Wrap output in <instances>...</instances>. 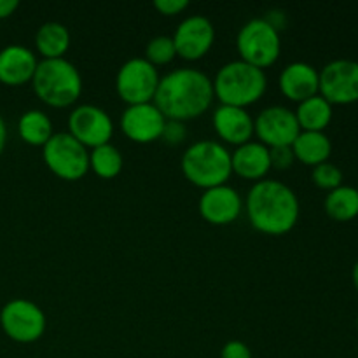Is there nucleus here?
<instances>
[{"label":"nucleus","mask_w":358,"mask_h":358,"mask_svg":"<svg viewBox=\"0 0 358 358\" xmlns=\"http://www.w3.org/2000/svg\"><path fill=\"white\" fill-rule=\"evenodd\" d=\"M357 191H358V187H357Z\"/></svg>","instance_id":"obj_37"},{"label":"nucleus","mask_w":358,"mask_h":358,"mask_svg":"<svg viewBox=\"0 0 358 358\" xmlns=\"http://www.w3.org/2000/svg\"><path fill=\"white\" fill-rule=\"evenodd\" d=\"M161 138L166 143H170V145H178V143H182L187 138V128H185L184 122L166 119V124H164Z\"/></svg>","instance_id":"obj_29"},{"label":"nucleus","mask_w":358,"mask_h":358,"mask_svg":"<svg viewBox=\"0 0 358 358\" xmlns=\"http://www.w3.org/2000/svg\"><path fill=\"white\" fill-rule=\"evenodd\" d=\"M318 70L306 62L289 63L280 73V90L289 100L297 103L318 94Z\"/></svg>","instance_id":"obj_18"},{"label":"nucleus","mask_w":358,"mask_h":358,"mask_svg":"<svg viewBox=\"0 0 358 358\" xmlns=\"http://www.w3.org/2000/svg\"><path fill=\"white\" fill-rule=\"evenodd\" d=\"M352 278H353V285H355V289L358 290V261L355 262V266H353Z\"/></svg>","instance_id":"obj_35"},{"label":"nucleus","mask_w":358,"mask_h":358,"mask_svg":"<svg viewBox=\"0 0 358 358\" xmlns=\"http://www.w3.org/2000/svg\"><path fill=\"white\" fill-rule=\"evenodd\" d=\"M236 48L243 62L264 70L278 59L282 51L280 31L275 30L264 17H254L240 28Z\"/></svg>","instance_id":"obj_6"},{"label":"nucleus","mask_w":358,"mask_h":358,"mask_svg":"<svg viewBox=\"0 0 358 358\" xmlns=\"http://www.w3.org/2000/svg\"><path fill=\"white\" fill-rule=\"evenodd\" d=\"M166 117L159 108L149 103L128 105L121 115V128L129 140L136 143H150L161 138Z\"/></svg>","instance_id":"obj_14"},{"label":"nucleus","mask_w":358,"mask_h":358,"mask_svg":"<svg viewBox=\"0 0 358 358\" xmlns=\"http://www.w3.org/2000/svg\"><path fill=\"white\" fill-rule=\"evenodd\" d=\"M90 170L101 178H114L122 170V154L112 143L94 147L90 152Z\"/></svg>","instance_id":"obj_25"},{"label":"nucleus","mask_w":358,"mask_h":358,"mask_svg":"<svg viewBox=\"0 0 358 358\" xmlns=\"http://www.w3.org/2000/svg\"><path fill=\"white\" fill-rule=\"evenodd\" d=\"M20 0H0V20H7L16 13Z\"/></svg>","instance_id":"obj_33"},{"label":"nucleus","mask_w":358,"mask_h":358,"mask_svg":"<svg viewBox=\"0 0 358 358\" xmlns=\"http://www.w3.org/2000/svg\"><path fill=\"white\" fill-rule=\"evenodd\" d=\"M269 161H271V168L276 170H289L296 161V156L292 152L290 145H278L269 149Z\"/></svg>","instance_id":"obj_28"},{"label":"nucleus","mask_w":358,"mask_h":358,"mask_svg":"<svg viewBox=\"0 0 358 358\" xmlns=\"http://www.w3.org/2000/svg\"><path fill=\"white\" fill-rule=\"evenodd\" d=\"M177 55L184 59L194 62L203 58L212 49L215 41V28L213 23L203 14H191L178 23L173 34Z\"/></svg>","instance_id":"obj_13"},{"label":"nucleus","mask_w":358,"mask_h":358,"mask_svg":"<svg viewBox=\"0 0 358 358\" xmlns=\"http://www.w3.org/2000/svg\"><path fill=\"white\" fill-rule=\"evenodd\" d=\"M37 65V56L27 45H6L0 51V83L6 86H23L31 83Z\"/></svg>","instance_id":"obj_17"},{"label":"nucleus","mask_w":358,"mask_h":358,"mask_svg":"<svg viewBox=\"0 0 358 358\" xmlns=\"http://www.w3.org/2000/svg\"><path fill=\"white\" fill-rule=\"evenodd\" d=\"M213 98L212 79L201 70L182 66L161 77L152 103L166 119L185 122L205 114Z\"/></svg>","instance_id":"obj_1"},{"label":"nucleus","mask_w":358,"mask_h":358,"mask_svg":"<svg viewBox=\"0 0 358 358\" xmlns=\"http://www.w3.org/2000/svg\"><path fill=\"white\" fill-rule=\"evenodd\" d=\"M290 147L296 159L310 166L325 163L332 154V142L324 131H301Z\"/></svg>","instance_id":"obj_20"},{"label":"nucleus","mask_w":358,"mask_h":358,"mask_svg":"<svg viewBox=\"0 0 358 358\" xmlns=\"http://www.w3.org/2000/svg\"><path fill=\"white\" fill-rule=\"evenodd\" d=\"M357 331H358V317H357Z\"/></svg>","instance_id":"obj_36"},{"label":"nucleus","mask_w":358,"mask_h":358,"mask_svg":"<svg viewBox=\"0 0 358 358\" xmlns=\"http://www.w3.org/2000/svg\"><path fill=\"white\" fill-rule=\"evenodd\" d=\"M154 7L164 16H175L189 7V0H154Z\"/></svg>","instance_id":"obj_31"},{"label":"nucleus","mask_w":358,"mask_h":358,"mask_svg":"<svg viewBox=\"0 0 358 358\" xmlns=\"http://www.w3.org/2000/svg\"><path fill=\"white\" fill-rule=\"evenodd\" d=\"M69 133L84 147H100L110 143L114 122L107 110L93 103L77 105L69 115Z\"/></svg>","instance_id":"obj_11"},{"label":"nucleus","mask_w":358,"mask_h":358,"mask_svg":"<svg viewBox=\"0 0 358 358\" xmlns=\"http://www.w3.org/2000/svg\"><path fill=\"white\" fill-rule=\"evenodd\" d=\"M31 87L44 103L56 108L70 107L83 93V77L69 59H41L31 79Z\"/></svg>","instance_id":"obj_5"},{"label":"nucleus","mask_w":358,"mask_h":358,"mask_svg":"<svg viewBox=\"0 0 358 358\" xmlns=\"http://www.w3.org/2000/svg\"><path fill=\"white\" fill-rule=\"evenodd\" d=\"M35 48L44 59L63 58L70 48V31L59 21H48L41 24L35 34Z\"/></svg>","instance_id":"obj_21"},{"label":"nucleus","mask_w":358,"mask_h":358,"mask_svg":"<svg viewBox=\"0 0 358 358\" xmlns=\"http://www.w3.org/2000/svg\"><path fill=\"white\" fill-rule=\"evenodd\" d=\"M264 20L268 21V23L271 24V27L275 28V30L280 31V30H283V28H285L287 14L283 13L282 9H271L268 14H266Z\"/></svg>","instance_id":"obj_32"},{"label":"nucleus","mask_w":358,"mask_h":358,"mask_svg":"<svg viewBox=\"0 0 358 358\" xmlns=\"http://www.w3.org/2000/svg\"><path fill=\"white\" fill-rule=\"evenodd\" d=\"M17 133L24 143L34 147H44L45 142L55 135L51 117L37 108H30L21 114L17 121Z\"/></svg>","instance_id":"obj_23"},{"label":"nucleus","mask_w":358,"mask_h":358,"mask_svg":"<svg viewBox=\"0 0 358 358\" xmlns=\"http://www.w3.org/2000/svg\"><path fill=\"white\" fill-rule=\"evenodd\" d=\"M325 213L338 222H350L358 217V191L352 185H339L324 201Z\"/></svg>","instance_id":"obj_24"},{"label":"nucleus","mask_w":358,"mask_h":358,"mask_svg":"<svg viewBox=\"0 0 358 358\" xmlns=\"http://www.w3.org/2000/svg\"><path fill=\"white\" fill-rule=\"evenodd\" d=\"M296 114L301 131H325L332 121V105L320 94L308 98L297 105Z\"/></svg>","instance_id":"obj_22"},{"label":"nucleus","mask_w":358,"mask_h":358,"mask_svg":"<svg viewBox=\"0 0 358 358\" xmlns=\"http://www.w3.org/2000/svg\"><path fill=\"white\" fill-rule=\"evenodd\" d=\"M311 178H313L315 185L320 189H325V191H334L339 185H343V171L339 170L336 164L325 163L317 164L313 166V171H311Z\"/></svg>","instance_id":"obj_27"},{"label":"nucleus","mask_w":358,"mask_h":358,"mask_svg":"<svg viewBox=\"0 0 358 358\" xmlns=\"http://www.w3.org/2000/svg\"><path fill=\"white\" fill-rule=\"evenodd\" d=\"M175 56H177V49H175L173 38L168 37V35H157V37L150 38L147 42L145 56L143 58L156 66L173 62Z\"/></svg>","instance_id":"obj_26"},{"label":"nucleus","mask_w":358,"mask_h":358,"mask_svg":"<svg viewBox=\"0 0 358 358\" xmlns=\"http://www.w3.org/2000/svg\"><path fill=\"white\" fill-rule=\"evenodd\" d=\"M213 83V94L222 105L247 108L262 98L268 87V77L264 70L243 62L233 59L220 66L215 73Z\"/></svg>","instance_id":"obj_3"},{"label":"nucleus","mask_w":358,"mask_h":358,"mask_svg":"<svg viewBox=\"0 0 358 358\" xmlns=\"http://www.w3.org/2000/svg\"><path fill=\"white\" fill-rule=\"evenodd\" d=\"M231 164L233 171L248 180H262L271 170L269 161V147L261 142H250L238 145L234 152H231Z\"/></svg>","instance_id":"obj_19"},{"label":"nucleus","mask_w":358,"mask_h":358,"mask_svg":"<svg viewBox=\"0 0 358 358\" xmlns=\"http://www.w3.org/2000/svg\"><path fill=\"white\" fill-rule=\"evenodd\" d=\"M45 315L38 304L28 299H13L0 310V327L13 341L28 345L35 343L45 332Z\"/></svg>","instance_id":"obj_9"},{"label":"nucleus","mask_w":358,"mask_h":358,"mask_svg":"<svg viewBox=\"0 0 358 358\" xmlns=\"http://www.w3.org/2000/svg\"><path fill=\"white\" fill-rule=\"evenodd\" d=\"M198 210L206 222L215 224V226H226V224L234 222L241 215L243 199L236 189L222 184L203 191Z\"/></svg>","instance_id":"obj_15"},{"label":"nucleus","mask_w":358,"mask_h":358,"mask_svg":"<svg viewBox=\"0 0 358 358\" xmlns=\"http://www.w3.org/2000/svg\"><path fill=\"white\" fill-rule=\"evenodd\" d=\"M44 163L63 180H79L90 171V152L69 131L55 133L42 147Z\"/></svg>","instance_id":"obj_7"},{"label":"nucleus","mask_w":358,"mask_h":358,"mask_svg":"<svg viewBox=\"0 0 358 358\" xmlns=\"http://www.w3.org/2000/svg\"><path fill=\"white\" fill-rule=\"evenodd\" d=\"M6 145H7V124H6V119H3L2 114H0V156L3 154Z\"/></svg>","instance_id":"obj_34"},{"label":"nucleus","mask_w":358,"mask_h":358,"mask_svg":"<svg viewBox=\"0 0 358 358\" xmlns=\"http://www.w3.org/2000/svg\"><path fill=\"white\" fill-rule=\"evenodd\" d=\"M159 73L150 62L142 56L126 59L115 76V91L119 98L128 105L149 103L154 100Z\"/></svg>","instance_id":"obj_8"},{"label":"nucleus","mask_w":358,"mask_h":358,"mask_svg":"<svg viewBox=\"0 0 358 358\" xmlns=\"http://www.w3.org/2000/svg\"><path fill=\"white\" fill-rule=\"evenodd\" d=\"M182 171L185 178L203 191L229 180L233 173L231 152L217 140H198L182 154Z\"/></svg>","instance_id":"obj_4"},{"label":"nucleus","mask_w":358,"mask_h":358,"mask_svg":"<svg viewBox=\"0 0 358 358\" xmlns=\"http://www.w3.org/2000/svg\"><path fill=\"white\" fill-rule=\"evenodd\" d=\"M212 124L224 142L236 147L250 142L254 136V117L247 108L220 103L213 112Z\"/></svg>","instance_id":"obj_16"},{"label":"nucleus","mask_w":358,"mask_h":358,"mask_svg":"<svg viewBox=\"0 0 358 358\" xmlns=\"http://www.w3.org/2000/svg\"><path fill=\"white\" fill-rule=\"evenodd\" d=\"M220 358H252V350L240 339H231L220 350Z\"/></svg>","instance_id":"obj_30"},{"label":"nucleus","mask_w":358,"mask_h":358,"mask_svg":"<svg viewBox=\"0 0 358 358\" xmlns=\"http://www.w3.org/2000/svg\"><path fill=\"white\" fill-rule=\"evenodd\" d=\"M318 76V94L331 105H350L358 101V62L355 59H332Z\"/></svg>","instance_id":"obj_10"},{"label":"nucleus","mask_w":358,"mask_h":358,"mask_svg":"<svg viewBox=\"0 0 358 358\" xmlns=\"http://www.w3.org/2000/svg\"><path fill=\"white\" fill-rule=\"evenodd\" d=\"M254 133L259 136V142L271 149L278 145H292L301 128L296 114L290 108L271 105L254 119Z\"/></svg>","instance_id":"obj_12"},{"label":"nucleus","mask_w":358,"mask_h":358,"mask_svg":"<svg viewBox=\"0 0 358 358\" xmlns=\"http://www.w3.org/2000/svg\"><path fill=\"white\" fill-rule=\"evenodd\" d=\"M245 206L252 226L264 234H285L299 220V199L294 189L273 178L255 182Z\"/></svg>","instance_id":"obj_2"}]
</instances>
